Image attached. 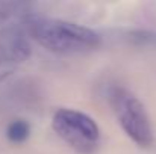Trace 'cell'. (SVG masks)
<instances>
[{"mask_svg": "<svg viewBox=\"0 0 156 154\" xmlns=\"http://www.w3.org/2000/svg\"><path fill=\"white\" fill-rule=\"evenodd\" d=\"M27 33L44 49L59 54L87 53L100 46V35L85 26L32 15Z\"/></svg>", "mask_w": 156, "mask_h": 154, "instance_id": "cell-1", "label": "cell"}, {"mask_svg": "<svg viewBox=\"0 0 156 154\" xmlns=\"http://www.w3.org/2000/svg\"><path fill=\"white\" fill-rule=\"evenodd\" d=\"M109 103L124 133L136 145L150 147L153 130L144 104L123 86H114L109 91Z\"/></svg>", "mask_w": 156, "mask_h": 154, "instance_id": "cell-2", "label": "cell"}, {"mask_svg": "<svg viewBox=\"0 0 156 154\" xmlns=\"http://www.w3.org/2000/svg\"><path fill=\"white\" fill-rule=\"evenodd\" d=\"M53 130L79 154H93L100 141L97 122L87 113L74 109H59L53 115Z\"/></svg>", "mask_w": 156, "mask_h": 154, "instance_id": "cell-3", "label": "cell"}, {"mask_svg": "<svg viewBox=\"0 0 156 154\" xmlns=\"http://www.w3.org/2000/svg\"><path fill=\"white\" fill-rule=\"evenodd\" d=\"M30 56L27 29L0 30V82L9 77Z\"/></svg>", "mask_w": 156, "mask_h": 154, "instance_id": "cell-4", "label": "cell"}, {"mask_svg": "<svg viewBox=\"0 0 156 154\" xmlns=\"http://www.w3.org/2000/svg\"><path fill=\"white\" fill-rule=\"evenodd\" d=\"M34 12L26 3L0 2V30L2 29H27Z\"/></svg>", "mask_w": 156, "mask_h": 154, "instance_id": "cell-5", "label": "cell"}, {"mask_svg": "<svg viewBox=\"0 0 156 154\" xmlns=\"http://www.w3.org/2000/svg\"><path fill=\"white\" fill-rule=\"evenodd\" d=\"M30 135V127L24 119L12 121L6 128V136L12 144H23Z\"/></svg>", "mask_w": 156, "mask_h": 154, "instance_id": "cell-6", "label": "cell"}]
</instances>
